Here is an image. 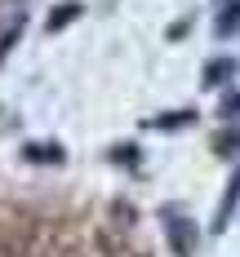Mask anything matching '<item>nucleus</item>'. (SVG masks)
Returning <instances> with one entry per match:
<instances>
[{
	"label": "nucleus",
	"mask_w": 240,
	"mask_h": 257,
	"mask_svg": "<svg viewBox=\"0 0 240 257\" xmlns=\"http://www.w3.org/2000/svg\"><path fill=\"white\" fill-rule=\"evenodd\" d=\"M191 120H196V111H169L156 120V128H178V124H191Z\"/></svg>",
	"instance_id": "0eeeda50"
},
{
	"label": "nucleus",
	"mask_w": 240,
	"mask_h": 257,
	"mask_svg": "<svg viewBox=\"0 0 240 257\" xmlns=\"http://www.w3.org/2000/svg\"><path fill=\"white\" fill-rule=\"evenodd\" d=\"M240 204V169H236V178L227 182V195H222V213H218V222H213V231H222L227 222H231V213H236Z\"/></svg>",
	"instance_id": "f257e3e1"
},
{
	"label": "nucleus",
	"mask_w": 240,
	"mask_h": 257,
	"mask_svg": "<svg viewBox=\"0 0 240 257\" xmlns=\"http://www.w3.org/2000/svg\"><path fill=\"white\" fill-rule=\"evenodd\" d=\"M174 248L183 257H191V248H196V239H191V222H178L174 226Z\"/></svg>",
	"instance_id": "20e7f679"
},
{
	"label": "nucleus",
	"mask_w": 240,
	"mask_h": 257,
	"mask_svg": "<svg viewBox=\"0 0 240 257\" xmlns=\"http://www.w3.org/2000/svg\"><path fill=\"white\" fill-rule=\"evenodd\" d=\"M23 160H49V164H62V147H49V142H31V147H23Z\"/></svg>",
	"instance_id": "f03ea898"
},
{
	"label": "nucleus",
	"mask_w": 240,
	"mask_h": 257,
	"mask_svg": "<svg viewBox=\"0 0 240 257\" xmlns=\"http://www.w3.org/2000/svg\"><path fill=\"white\" fill-rule=\"evenodd\" d=\"M71 18H80V5H76V0H67V5H58V9L49 14V31H62V27L71 23Z\"/></svg>",
	"instance_id": "7ed1b4c3"
},
{
	"label": "nucleus",
	"mask_w": 240,
	"mask_h": 257,
	"mask_svg": "<svg viewBox=\"0 0 240 257\" xmlns=\"http://www.w3.org/2000/svg\"><path fill=\"white\" fill-rule=\"evenodd\" d=\"M18 36H23V18H14V23H9L5 31H0V58H5V53L14 49V40H18Z\"/></svg>",
	"instance_id": "423d86ee"
},
{
	"label": "nucleus",
	"mask_w": 240,
	"mask_h": 257,
	"mask_svg": "<svg viewBox=\"0 0 240 257\" xmlns=\"http://www.w3.org/2000/svg\"><path fill=\"white\" fill-rule=\"evenodd\" d=\"M236 23H240V0H231V5L222 9V18H218V31H222V36H231Z\"/></svg>",
	"instance_id": "39448f33"
}]
</instances>
